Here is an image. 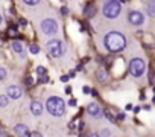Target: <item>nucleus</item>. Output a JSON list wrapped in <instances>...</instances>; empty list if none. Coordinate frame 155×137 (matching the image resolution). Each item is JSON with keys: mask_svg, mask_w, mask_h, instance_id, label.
I'll use <instances>...</instances> for the list:
<instances>
[{"mask_svg": "<svg viewBox=\"0 0 155 137\" xmlns=\"http://www.w3.org/2000/svg\"><path fill=\"white\" fill-rule=\"evenodd\" d=\"M104 46L108 52L117 53L126 47V37L117 31H111L104 37Z\"/></svg>", "mask_w": 155, "mask_h": 137, "instance_id": "f257e3e1", "label": "nucleus"}, {"mask_svg": "<svg viewBox=\"0 0 155 137\" xmlns=\"http://www.w3.org/2000/svg\"><path fill=\"white\" fill-rule=\"evenodd\" d=\"M46 108L55 117H59V116H62L65 113V104H64V101L59 96H50V98H47Z\"/></svg>", "mask_w": 155, "mask_h": 137, "instance_id": "f03ea898", "label": "nucleus"}, {"mask_svg": "<svg viewBox=\"0 0 155 137\" xmlns=\"http://www.w3.org/2000/svg\"><path fill=\"white\" fill-rule=\"evenodd\" d=\"M102 12L107 18L110 20H114L120 15L122 12V3L119 2V0H107V2L104 3V8H102Z\"/></svg>", "mask_w": 155, "mask_h": 137, "instance_id": "7ed1b4c3", "label": "nucleus"}, {"mask_svg": "<svg viewBox=\"0 0 155 137\" xmlns=\"http://www.w3.org/2000/svg\"><path fill=\"white\" fill-rule=\"evenodd\" d=\"M46 49H47V52H49V55H50L52 58H59V56H62L64 52H65L64 43H62L61 40H50V41L47 43Z\"/></svg>", "mask_w": 155, "mask_h": 137, "instance_id": "20e7f679", "label": "nucleus"}, {"mask_svg": "<svg viewBox=\"0 0 155 137\" xmlns=\"http://www.w3.org/2000/svg\"><path fill=\"white\" fill-rule=\"evenodd\" d=\"M144 70H146V64H144V61L141 58H132L129 61V72H131V75L134 78L143 76Z\"/></svg>", "mask_w": 155, "mask_h": 137, "instance_id": "39448f33", "label": "nucleus"}, {"mask_svg": "<svg viewBox=\"0 0 155 137\" xmlns=\"http://www.w3.org/2000/svg\"><path fill=\"white\" fill-rule=\"evenodd\" d=\"M41 31L46 35H55L58 32V23L53 18H46L41 22Z\"/></svg>", "mask_w": 155, "mask_h": 137, "instance_id": "423d86ee", "label": "nucleus"}, {"mask_svg": "<svg viewBox=\"0 0 155 137\" xmlns=\"http://www.w3.org/2000/svg\"><path fill=\"white\" fill-rule=\"evenodd\" d=\"M128 22L132 26H141L144 23V15L140 11H129L128 14Z\"/></svg>", "mask_w": 155, "mask_h": 137, "instance_id": "0eeeda50", "label": "nucleus"}, {"mask_svg": "<svg viewBox=\"0 0 155 137\" xmlns=\"http://www.w3.org/2000/svg\"><path fill=\"white\" fill-rule=\"evenodd\" d=\"M87 113H88L91 117H96V119L102 117V110H101V107H99L96 102L88 104V107H87Z\"/></svg>", "mask_w": 155, "mask_h": 137, "instance_id": "6e6552de", "label": "nucleus"}, {"mask_svg": "<svg viewBox=\"0 0 155 137\" xmlns=\"http://www.w3.org/2000/svg\"><path fill=\"white\" fill-rule=\"evenodd\" d=\"M14 131H15V134L20 135V137H31V134H32V132L28 129V126L23 125V123L15 125V126H14Z\"/></svg>", "mask_w": 155, "mask_h": 137, "instance_id": "1a4fd4ad", "label": "nucleus"}, {"mask_svg": "<svg viewBox=\"0 0 155 137\" xmlns=\"http://www.w3.org/2000/svg\"><path fill=\"white\" fill-rule=\"evenodd\" d=\"M8 96L11 99H18L21 96V89L17 87V85H9L8 87Z\"/></svg>", "mask_w": 155, "mask_h": 137, "instance_id": "9d476101", "label": "nucleus"}, {"mask_svg": "<svg viewBox=\"0 0 155 137\" xmlns=\"http://www.w3.org/2000/svg\"><path fill=\"white\" fill-rule=\"evenodd\" d=\"M31 113H32L34 116H40V114L43 113V105H41V102L32 101V104H31Z\"/></svg>", "mask_w": 155, "mask_h": 137, "instance_id": "9b49d317", "label": "nucleus"}, {"mask_svg": "<svg viewBox=\"0 0 155 137\" xmlns=\"http://www.w3.org/2000/svg\"><path fill=\"white\" fill-rule=\"evenodd\" d=\"M96 78H97L99 82H105L108 79V73H107L105 68H97L96 70Z\"/></svg>", "mask_w": 155, "mask_h": 137, "instance_id": "f8f14e48", "label": "nucleus"}, {"mask_svg": "<svg viewBox=\"0 0 155 137\" xmlns=\"http://www.w3.org/2000/svg\"><path fill=\"white\" fill-rule=\"evenodd\" d=\"M146 14L150 17H155V0H147L146 3Z\"/></svg>", "mask_w": 155, "mask_h": 137, "instance_id": "ddd939ff", "label": "nucleus"}, {"mask_svg": "<svg viewBox=\"0 0 155 137\" xmlns=\"http://www.w3.org/2000/svg\"><path fill=\"white\" fill-rule=\"evenodd\" d=\"M84 15H85V17H93V15H96V6H93L91 3L85 5V8H84Z\"/></svg>", "mask_w": 155, "mask_h": 137, "instance_id": "4468645a", "label": "nucleus"}, {"mask_svg": "<svg viewBox=\"0 0 155 137\" xmlns=\"http://www.w3.org/2000/svg\"><path fill=\"white\" fill-rule=\"evenodd\" d=\"M11 47H12V50H14L17 55H20V56H23V55H25V50H23V46H21V43H18V41H14V43L11 44Z\"/></svg>", "mask_w": 155, "mask_h": 137, "instance_id": "2eb2a0df", "label": "nucleus"}, {"mask_svg": "<svg viewBox=\"0 0 155 137\" xmlns=\"http://www.w3.org/2000/svg\"><path fill=\"white\" fill-rule=\"evenodd\" d=\"M9 104V96L8 95H0V107H6Z\"/></svg>", "mask_w": 155, "mask_h": 137, "instance_id": "dca6fc26", "label": "nucleus"}, {"mask_svg": "<svg viewBox=\"0 0 155 137\" xmlns=\"http://www.w3.org/2000/svg\"><path fill=\"white\" fill-rule=\"evenodd\" d=\"M29 52H31L32 55H37V53L40 52V46H37V44H32V46L29 47Z\"/></svg>", "mask_w": 155, "mask_h": 137, "instance_id": "f3484780", "label": "nucleus"}, {"mask_svg": "<svg viewBox=\"0 0 155 137\" xmlns=\"http://www.w3.org/2000/svg\"><path fill=\"white\" fill-rule=\"evenodd\" d=\"M23 3H26L28 6H35L40 3V0H23Z\"/></svg>", "mask_w": 155, "mask_h": 137, "instance_id": "a211bd4d", "label": "nucleus"}, {"mask_svg": "<svg viewBox=\"0 0 155 137\" xmlns=\"http://www.w3.org/2000/svg\"><path fill=\"white\" fill-rule=\"evenodd\" d=\"M6 75H8V72H6V68H3V67H0V81H3V79L6 78Z\"/></svg>", "mask_w": 155, "mask_h": 137, "instance_id": "6ab92c4d", "label": "nucleus"}, {"mask_svg": "<svg viewBox=\"0 0 155 137\" xmlns=\"http://www.w3.org/2000/svg\"><path fill=\"white\" fill-rule=\"evenodd\" d=\"M37 73H38L40 76H43V75H47V70H46L44 67H41V65H40V67H37Z\"/></svg>", "mask_w": 155, "mask_h": 137, "instance_id": "aec40b11", "label": "nucleus"}, {"mask_svg": "<svg viewBox=\"0 0 155 137\" xmlns=\"http://www.w3.org/2000/svg\"><path fill=\"white\" fill-rule=\"evenodd\" d=\"M101 137H111V131L107 129V128L102 129V131H101Z\"/></svg>", "mask_w": 155, "mask_h": 137, "instance_id": "412c9836", "label": "nucleus"}, {"mask_svg": "<svg viewBox=\"0 0 155 137\" xmlns=\"http://www.w3.org/2000/svg\"><path fill=\"white\" fill-rule=\"evenodd\" d=\"M105 117H107V119H110L111 122H116V117L113 116V113H111V111H105Z\"/></svg>", "mask_w": 155, "mask_h": 137, "instance_id": "4be33fe9", "label": "nucleus"}, {"mask_svg": "<svg viewBox=\"0 0 155 137\" xmlns=\"http://www.w3.org/2000/svg\"><path fill=\"white\" fill-rule=\"evenodd\" d=\"M8 35H11V37L17 35V29H15V28H11V29H8Z\"/></svg>", "mask_w": 155, "mask_h": 137, "instance_id": "5701e85b", "label": "nucleus"}, {"mask_svg": "<svg viewBox=\"0 0 155 137\" xmlns=\"http://www.w3.org/2000/svg\"><path fill=\"white\" fill-rule=\"evenodd\" d=\"M40 82H43V84L49 82V76H47V75H43V76H40Z\"/></svg>", "mask_w": 155, "mask_h": 137, "instance_id": "b1692460", "label": "nucleus"}, {"mask_svg": "<svg viewBox=\"0 0 155 137\" xmlns=\"http://www.w3.org/2000/svg\"><path fill=\"white\" fill-rule=\"evenodd\" d=\"M67 104H68V107H76V104H78V102H76V99H74V98H71Z\"/></svg>", "mask_w": 155, "mask_h": 137, "instance_id": "393cba45", "label": "nucleus"}, {"mask_svg": "<svg viewBox=\"0 0 155 137\" xmlns=\"http://www.w3.org/2000/svg\"><path fill=\"white\" fill-rule=\"evenodd\" d=\"M25 82H26L28 85H32V84H34V79L29 76V78H26V79H25Z\"/></svg>", "mask_w": 155, "mask_h": 137, "instance_id": "a878e982", "label": "nucleus"}, {"mask_svg": "<svg viewBox=\"0 0 155 137\" xmlns=\"http://www.w3.org/2000/svg\"><path fill=\"white\" fill-rule=\"evenodd\" d=\"M18 25H20V26H26V25H28V22H26L25 18H20V20H18Z\"/></svg>", "mask_w": 155, "mask_h": 137, "instance_id": "bb28decb", "label": "nucleus"}, {"mask_svg": "<svg viewBox=\"0 0 155 137\" xmlns=\"http://www.w3.org/2000/svg\"><path fill=\"white\" fill-rule=\"evenodd\" d=\"M31 137H43V134H41V132H38V131H35V132H32V134H31Z\"/></svg>", "mask_w": 155, "mask_h": 137, "instance_id": "cd10ccee", "label": "nucleus"}, {"mask_svg": "<svg viewBox=\"0 0 155 137\" xmlns=\"http://www.w3.org/2000/svg\"><path fill=\"white\" fill-rule=\"evenodd\" d=\"M67 12H68V9H67L65 6H62V8H61V14H62V15H67Z\"/></svg>", "mask_w": 155, "mask_h": 137, "instance_id": "c85d7f7f", "label": "nucleus"}, {"mask_svg": "<svg viewBox=\"0 0 155 137\" xmlns=\"http://www.w3.org/2000/svg\"><path fill=\"white\" fill-rule=\"evenodd\" d=\"M68 79H70V76H68V75H64V76H61V81H62V82H67Z\"/></svg>", "mask_w": 155, "mask_h": 137, "instance_id": "c756f323", "label": "nucleus"}, {"mask_svg": "<svg viewBox=\"0 0 155 137\" xmlns=\"http://www.w3.org/2000/svg\"><path fill=\"white\" fill-rule=\"evenodd\" d=\"M82 93H85V95H88V93H91V90H90V87H84V89H82Z\"/></svg>", "mask_w": 155, "mask_h": 137, "instance_id": "7c9ffc66", "label": "nucleus"}, {"mask_svg": "<svg viewBox=\"0 0 155 137\" xmlns=\"http://www.w3.org/2000/svg\"><path fill=\"white\" fill-rule=\"evenodd\" d=\"M84 125H85V123H84V122L81 120V122H79V126H78V129H79V131H81V129L84 128Z\"/></svg>", "mask_w": 155, "mask_h": 137, "instance_id": "2f4dec72", "label": "nucleus"}, {"mask_svg": "<svg viewBox=\"0 0 155 137\" xmlns=\"http://www.w3.org/2000/svg\"><path fill=\"white\" fill-rule=\"evenodd\" d=\"M117 117H119L120 120H123V119H125V114H123V113H119V114H117Z\"/></svg>", "mask_w": 155, "mask_h": 137, "instance_id": "473e14b6", "label": "nucleus"}, {"mask_svg": "<svg viewBox=\"0 0 155 137\" xmlns=\"http://www.w3.org/2000/svg\"><path fill=\"white\" fill-rule=\"evenodd\" d=\"M65 93L70 95V93H71V87H65Z\"/></svg>", "mask_w": 155, "mask_h": 137, "instance_id": "72a5a7b5", "label": "nucleus"}, {"mask_svg": "<svg viewBox=\"0 0 155 137\" xmlns=\"http://www.w3.org/2000/svg\"><path fill=\"white\" fill-rule=\"evenodd\" d=\"M88 137H101V135H99V134H90Z\"/></svg>", "mask_w": 155, "mask_h": 137, "instance_id": "f704fd0d", "label": "nucleus"}, {"mask_svg": "<svg viewBox=\"0 0 155 137\" xmlns=\"http://www.w3.org/2000/svg\"><path fill=\"white\" fill-rule=\"evenodd\" d=\"M3 22V18H2V15H0V23H2Z\"/></svg>", "mask_w": 155, "mask_h": 137, "instance_id": "c9c22d12", "label": "nucleus"}, {"mask_svg": "<svg viewBox=\"0 0 155 137\" xmlns=\"http://www.w3.org/2000/svg\"><path fill=\"white\" fill-rule=\"evenodd\" d=\"M152 102H153V104H155V96H153V99H152Z\"/></svg>", "mask_w": 155, "mask_h": 137, "instance_id": "e433bc0d", "label": "nucleus"}]
</instances>
